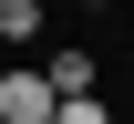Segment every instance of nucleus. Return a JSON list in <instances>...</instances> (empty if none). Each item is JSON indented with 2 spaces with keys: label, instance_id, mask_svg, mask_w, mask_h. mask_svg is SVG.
<instances>
[{
  "label": "nucleus",
  "instance_id": "obj_3",
  "mask_svg": "<svg viewBox=\"0 0 134 124\" xmlns=\"http://www.w3.org/2000/svg\"><path fill=\"white\" fill-rule=\"evenodd\" d=\"M41 31V0H0V41H31Z\"/></svg>",
  "mask_w": 134,
  "mask_h": 124
},
{
  "label": "nucleus",
  "instance_id": "obj_4",
  "mask_svg": "<svg viewBox=\"0 0 134 124\" xmlns=\"http://www.w3.org/2000/svg\"><path fill=\"white\" fill-rule=\"evenodd\" d=\"M52 124H114V114H103V104H93V93H72V104H62V114H52Z\"/></svg>",
  "mask_w": 134,
  "mask_h": 124
},
{
  "label": "nucleus",
  "instance_id": "obj_2",
  "mask_svg": "<svg viewBox=\"0 0 134 124\" xmlns=\"http://www.w3.org/2000/svg\"><path fill=\"white\" fill-rule=\"evenodd\" d=\"M41 83L62 93V104H72V93H93V52H52V72H41Z\"/></svg>",
  "mask_w": 134,
  "mask_h": 124
},
{
  "label": "nucleus",
  "instance_id": "obj_5",
  "mask_svg": "<svg viewBox=\"0 0 134 124\" xmlns=\"http://www.w3.org/2000/svg\"><path fill=\"white\" fill-rule=\"evenodd\" d=\"M93 10H103V0H93Z\"/></svg>",
  "mask_w": 134,
  "mask_h": 124
},
{
  "label": "nucleus",
  "instance_id": "obj_1",
  "mask_svg": "<svg viewBox=\"0 0 134 124\" xmlns=\"http://www.w3.org/2000/svg\"><path fill=\"white\" fill-rule=\"evenodd\" d=\"M52 114H62V93L41 72H0V124H52Z\"/></svg>",
  "mask_w": 134,
  "mask_h": 124
}]
</instances>
